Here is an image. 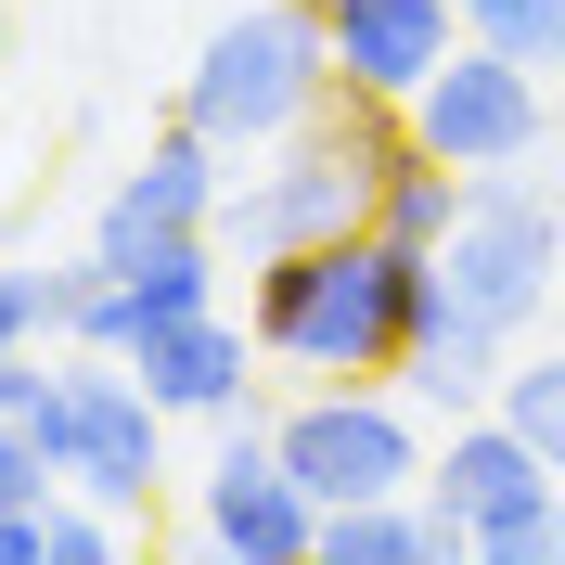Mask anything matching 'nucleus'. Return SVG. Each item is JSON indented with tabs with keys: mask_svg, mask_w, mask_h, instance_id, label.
Instances as JSON below:
<instances>
[{
	"mask_svg": "<svg viewBox=\"0 0 565 565\" xmlns=\"http://www.w3.org/2000/svg\"><path fill=\"white\" fill-rule=\"evenodd\" d=\"M321 39H334V90L412 104L476 26H462V0H321Z\"/></svg>",
	"mask_w": 565,
	"mask_h": 565,
	"instance_id": "9d476101",
	"label": "nucleus"
},
{
	"mask_svg": "<svg viewBox=\"0 0 565 565\" xmlns=\"http://www.w3.org/2000/svg\"><path fill=\"white\" fill-rule=\"evenodd\" d=\"M193 309H218V257H206V232H168V245L104 257V296H90V321H77V348L129 360L154 321H193Z\"/></svg>",
	"mask_w": 565,
	"mask_h": 565,
	"instance_id": "f8f14e48",
	"label": "nucleus"
},
{
	"mask_svg": "<svg viewBox=\"0 0 565 565\" xmlns=\"http://www.w3.org/2000/svg\"><path fill=\"white\" fill-rule=\"evenodd\" d=\"M501 360H514V334H489L476 309H450V282H437V309H424V334H412V360H398V386L424 398V412H489L501 398Z\"/></svg>",
	"mask_w": 565,
	"mask_h": 565,
	"instance_id": "4468645a",
	"label": "nucleus"
},
{
	"mask_svg": "<svg viewBox=\"0 0 565 565\" xmlns=\"http://www.w3.org/2000/svg\"><path fill=\"white\" fill-rule=\"evenodd\" d=\"M553 257H565V193L514 168H476L462 180V218L450 245H437V282H450V309H476L489 334H527L553 309Z\"/></svg>",
	"mask_w": 565,
	"mask_h": 565,
	"instance_id": "20e7f679",
	"label": "nucleus"
},
{
	"mask_svg": "<svg viewBox=\"0 0 565 565\" xmlns=\"http://www.w3.org/2000/svg\"><path fill=\"white\" fill-rule=\"evenodd\" d=\"M52 489H65V476H52V450H39L26 424L0 412V501H52Z\"/></svg>",
	"mask_w": 565,
	"mask_h": 565,
	"instance_id": "aec40b11",
	"label": "nucleus"
},
{
	"mask_svg": "<svg viewBox=\"0 0 565 565\" xmlns=\"http://www.w3.org/2000/svg\"><path fill=\"white\" fill-rule=\"evenodd\" d=\"M218 232H245V257L373 232V168H360V141L334 129V116H309L296 141H270V168H245L218 193Z\"/></svg>",
	"mask_w": 565,
	"mask_h": 565,
	"instance_id": "39448f33",
	"label": "nucleus"
},
{
	"mask_svg": "<svg viewBox=\"0 0 565 565\" xmlns=\"http://www.w3.org/2000/svg\"><path fill=\"white\" fill-rule=\"evenodd\" d=\"M462 553V527H450V514H437V501H424V514H412V501H334V514H321V565H450Z\"/></svg>",
	"mask_w": 565,
	"mask_h": 565,
	"instance_id": "2eb2a0df",
	"label": "nucleus"
},
{
	"mask_svg": "<svg viewBox=\"0 0 565 565\" xmlns=\"http://www.w3.org/2000/svg\"><path fill=\"white\" fill-rule=\"evenodd\" d=\"M282 462L309 476V501H386V489H424V437H412V398L373 373V386H309L296 412L270 424Z\"/></svg>",
	"mask_w": 565,
	"mask_h": 565,
	"instance_id": "0eeeda50",
	"label": "nucleus"
},
{
	"mask_svg": "<svg viewBox=\"0 0 565 565\" xmlns=\"http://www.w3.org/2000/svg\"><path fill=\"white\" fill-rule=\"evenodd\" d=\"M245 348H257V321H218V309H193V321H154L129 348V373L168 412H206V424H245Z\"/></svg>",
	"mask_w": 565,
	"mask_h": 565,
	"instance_id": "ddd939ff",
	"label": "nucleus"
},
{
	"mask_svg": "<svg viewBox=\"0 0 565 565\" xmlns=\"http://www.w3.org/2000/svg\"><path fill=\"white\" fill-rule=\"evenodd\" d=\"M462 218V168L450 154H412V168H386V193H373V232H398V245H450Z\"/></svg>",
	"mask_w": 565,
	"mask_h": 565,
	"instance_id": "dca6fc26",
	"label": "nucleus"
},
{
	"mask_svg": "<svg viewBox=\"0 0 565 565\" xmlns=\"http://www.w3.org/2000/svg\"><path fill=\"white\" fill-rule=\"evenodd\" d=\"M489 412H514L540 450H553V476H565V348H514V360H501V398H489Z\"/></svg>",
	"mask_w": 565,
	"mask_h": 565,
	"instance_id": "f3484780",
	"label": "nucleus"
},
{
	"mask_svg": "<svg viewBox=\"0 0 565 565\" xmlns=\"http://www.w3.org/2000/svg\"><path fill=\"white\" fill-rule=\"evenodd\" d=\"M218 193H232V154H218V141L180 116V129L104 193V232H90V245L129 257V245H168V232H218Z\"/></svg>",
	"mask_w": 565,
	"mask_h": 565,
	"instance_id": "9b49d317",
	"label": "nucleus"
},
{
	"mask_svg": "<svg viewBox=\"0 0 565 565\" xmlns=\"http://www.w3.org/2000/svg\"><path fill=\"white\" fill-rule=\"evenodd\" d=\"M462 26L501 39L514 65H565V0H462Z\"/></svg>",
	"mask_w": 565,
	"mask_h": 565,
	"instance_id": "a211bd4d",
	"label": "nucleus"
},
{
	"mask_svg": "<svg viewBox=\"0 0 565 565\" xmlns=\"http://www.w3.org/2000/svg\"><path fill=\"white\" fill-rule=\"evenodd\" d=\"M309 13H321V0H309Z\"/></svg>",
	"mask_w": 565,
	"mask_h": 565,
	"instance_id": "4be33fe9",
	"label": "nucleus"
},
{
	"mask_svg": "<svg viewBox=\"0 0 565 565\" xmlns=\"http://www.w3.org/2000/svg\"><path fill=\"white\" fill-rule=\"evenodd\" d=\"M52 476H65V489H90V501H116V514H141V501H154V476H168V398L141 386L116 348H77V360H65Z\"/></svg>",
	"mask_w": 565,
	"mask_h": 565,
	"instance_id": "423d86ee",
	"label": "nucleus"
},
{
	"mask_svg": "<svg viewBox=\"0 0 565 565\" xmlns=\"http://www.w3.org/2000/svg\"><path fill=\"white\" fill-rule=\"evenodd\" d=\"M0 348H39V270H0Z\"/></svg>",
	"mask_w": 565,
	"mask_h": 565,
	"instance_id": "412c9836",
	"label": "nucleus"
},
{
	"mask_svg": "<svg viewBox=\"0 0 565 565\" xmlns=\"http://www.w3.org/2000/svg\"><path fill=\"white\" fill-rule=\"evenodd\" d=\"M437 309V245H398V232H334V245H282L257 257V348L282 373H309V386H373L398 373Z\"/></svg>",
	"mask_w": 565,
	"mask_h": 565,
	"instance_id": "f257e3e1",
	"label": "nucleus"
},
{
	"mask_svg": "<svg viewBox=\"0 0 565 565\" xmlns=\"http://www.w3.org/2000/svg\"><path fill=\"white\" fill-rule=\"evenodd\" d=\"M90 296H104V245H90V257H65V270H39V334H65V348H77Z\"/></svg>",
	"mask_w": 565,
	"mask_h": 565,
	"instance_id": "6ab92c4d",
	"label": "nucleus"
},
{
	"mask_svg": "<svg viewBox=\"0 0 565 565\" xmlns=\"http://www.w3.org/2000/svg\"><path fill=\"white\" fill-rule=\"evenodd\" d=\"M412 129H424V154H450L462 180L476 168H527L540 154V65H514L501 39H462L450 65L412 90Z\"/></svg>",
	"mask_w": 565,
	"mask_h": 565,
	"instance_id": "1a4fd4ad",
	"label": "nucleus"
},
{
	"mask_svg": "<svg viewBox=\"0 0 565 565\" xmlns=\"http://www.w3.org/2000/svg\"><path fill=\"white\" fill-rule=\"evenodd\" d=\"M321 104H334V39H321L309 0H245V13L193 52V77H180V116H193L218 154H270V141H296Z\"/></svg>",
	"mask_w": 565,
	"mask_h": 565,
	"instance_id": "f03ea898",
	"label": "nucleus"
},
{
	"mask_svg": "<svg viewBox=\"0 0 565 565\" xmlns=\"http://www.w3.org/2000/svg\"><path fill=\"white\" fill-rule=\"evenodd\" d=\"M193 540L232 553V565H309L321 553V501H309V476L282 462V437H257V424L218 437V462L193 476Z\"/></svg>",
	"mask_w": 565,
	"mask_h": 565,
	"instance_id": "6e6552de",
	"label": "nucleus"
},
{
	"mask_svg": "<svg viewBox=\"0 0 565 565\" xmlns=\"http://www.w3.org/2000/svg\"><path fill=\"white\" fill-rule=\"evenodd\" d=\"M424 489H437V514L462 527L476 565H565V476L514 412H462Z\"/></svg>",
	"mask_w": 565,
	"mask_h": 565,
	"instance_id": "7ed1b4c3",
	"label": "nucleus"
}]
</instances>
